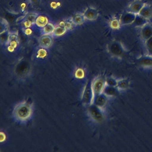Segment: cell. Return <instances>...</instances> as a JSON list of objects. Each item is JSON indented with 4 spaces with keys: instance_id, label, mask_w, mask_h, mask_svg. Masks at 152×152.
Here are the masks:
<instances>
[{
    "instance_id": "15",
    "label": "cell",
    "mask_w": 152,
    "mask_h": 152,
    "mask_svg": "<svg viewBox=\"0 0 152 152\" xmlns=\"http://www.w3.org/2000/svg\"><path fill=\"white\" fill-rule=\"evenodd\" d=\"M107 98L104 93H101L94 97L93 104L103 109L107 103Z\"/></svg>"
},
{
    "instance_id": "1",
    "label": "cell",
    "mask_w": 152,
    "mask_h": 152,
    "mask_svg": "<svg viewBox=\"0 0 152 152\" xmlns=\"http://www.w3.org/2000/svg\"><path fill=\"white\" fill-rule=\"evenodd\" d=\"M34 113L33 105L31 103L24 101L17 104L13 109L14 119L20 124H26L32 119Z\"/></svg>"
},
{
    "instance_id": "7",
    "label": "cell",
    "mask_w": 152,
    "mask_h": 152,
    "mask_svg": "<svg viewBox=\"0 0 152 152\" xmlns=\"http://www.w3.org/2000/svg\"><path fill=\"white\" fill-rule=\"evenodd\" d=\"M136 64L144 68H152V57L146 54L140 56L137 58Z\"/></svg>"
},
{
    "instance_id": "14",
    "label": "cell",
    "mask_w": 152,
    "mask_h": 152,
    "mask_svg": "<svg viewBox=\"0 0 152 152\" xmlns=\"http://www.w3.org/2000/svg\"><path fill=\"white\" fill-rule=\"evenodd\" d=\"M38 16L36 14H31L25 16L22 22V26L24 29L29 28L34 24H35V20Z\"/></svg>"
},
{
    "instance_id": "4",
    "label": "cell",
    "mask_w": 152,
    "mask_h": 152,
    "mask_svg": "<svg viewBox=\"0 0 152 152\" xmlns=\"http://www.w3.org/2000/svg\"><path fill=\"white\" fill-rule=\"evenodd\" d=\"M106 85V79L102 77H97L95 78L91 84L94 96L103 93Z\"/></svg>"
},
{
    "instance_id": "5",
    "label": "cell",
    "mask_w": 152,
    "mask_h": 152,
    "mask_svg": "<svg viewBox=\"0 0 152 152\" xmlns=\"http://www.w3.org/2000/svg\"><path fill=\"white\" fill-rule=\"evenodd\" d=\"M7 49L10 52H14L19 46L18 35L15 33H10L8 40L6 43Z\"/></svg>"
},
{
    "instance_id": "19",
    "label": "cell",
    "mask_w": 152,
    "mask_h": 152,
    "mask_svg": "<svg viewBox=\"0 0 152 152\" xmlns=\"http://www.w3.org/2000/svg\"><path fill=\"white\" fill-rule=\"evenodd\" d=\"M27 66H22L19 65L18 67L16 69V72L18 76L21 78H24L28 75L30 72V68Z\"/></svg>"
},
{
    "instance_id": "17",
    "label": "cell",
    "mask_w": 152,
    "mask_h": 152,
    "mask_svg": "<svg viewBox=\"0 0 152 152\" xmlns=\"http://www.w3.org/2000/svg\"><path fill=\"white\" fill-rule=\"evenodd\" d=\"M119 91L120 90L117 87L109 86L106 84L104 88L103 93L108 97L116 96L119 95Z\"/></svg>"
},
{
    "instance_id": "25",
    "label": "cell",
    "mask_w": 152,
    "mask_h": 152,
    "mask_svg": "<svg viewBox=\"0 0 152 152\" xmlns=\"http://www.w3.org/2000/svg\"><path fill=\"white\" fill-rule=\"evenodd\" d=\"M55 28H56V27L53 24L49 23L46 26L42 28V34H47V35H52L54 30H55Z\"/></svg>"
},
{
    "instance_id": "6",
    "label": "cell",
    "mask_w": 152,
    "mask_h": 152,
    "mask_svg": "<svg viewBox=\"0 0 152 152\" xmlns=\"http://www.w3.org/2000/svg\"><path fill=\"white\" fill-rule=\"evenodd\" d=\"M145 3L142 0H133L128 6L126 11L138 15Z\"/></svg>"
},
{
    "instance_id": "2",
    "label": "cell",
    "mask_w": 152,
    "mask_h": 152,
    "mask_svg": "<svg viewBox=\"0 0 152 152\" xmlns=\"http://www.w3.org/2000/svg\"><path fill=\"white\" fill-rule=\"evenodd\" d=\"M107 50L110 56L118 59H122L127 55V51L121 42L112 41L107 45Z\"/></svg>"
},
{
    "instance_id": "20",
    "label": "cell",
    "mask_w": 152,
    "mask_h": 152,
    "mask_svg": "<svg viewBox=\"0 0 152 152\" xmlns=\"http://www.w3.org/2000/svg\"><path fill=\"white\" fill-rule=\"evenodd\" d=\"M130 81L126 78L121 79L117 80V87L119 90H125L129 88Z\"/></svg>"
},
{
    "instance_id": "9",
    "label": "cell",
    "mask_w": 152,
    "mask_h": 152,
    "mask_svg": "<svg viewBox=\"0 0 152 152\" xmlns=\"http://www.w3.org/2000/svg\"><path fill=\"white\" fill-rule=\"evenodd\" d=\"M86 71L84 67L77 66L75 68L73 73V77L75 80L79 83L83 82L86 78Z\"/></svg>"
},
{
    "instance_id": "29",
    "label": "cell",
    "mask_w": 152,
    "mask_h": 152,
    "mask_svg": "<svg viewBox=\"0 0 152 152\" xmlns=\"http://www.w3.org/2000/svg\"><path fill=\"white\" fill-rule=\"evenodd\" d=\"M0 27H1V34L8 31L9 26L7 22L4 19L3 20H1Z\"/></svg>"
},
{
    "instance_id": "27",
    "label": "cell",
    "mask_w": 152,
    "mask_h": 152,
    "mask_svg": "<svg viewBox=\"0 0 152 152\" xmlns=\"http://www.w3.org/2000/svg\"><path fill=\"white\" fill-rule=\"evenodd\" d=\"M47 49L44 48H41L37 51L36 54V58L39 59H44L47 57L48 56V52H47Z\"/></svg>"
},
{
    "instance_id": "21",
    "label": "cell",
    "mask_w": 152,
    "mask_h": 152,
    "mask_svg": "<svg viewBox=\"0 0 152 152\" xmlns=\"http://www.w3.org/2000/svg\"><path fill=\"white\" fill-rule=\"evenodd\" d=\"M85 18L83 14H76L71 18V22L75 26H80L83 24L85 22Z\"/></svg>"
},
{
    "instance_id": "28",
    "label": "cell",
    "mask_w": 152,
    "mask_h": 152,
    "mask_svg": "<svg viewBox=\"0 0 152 152\" xmlns=\"http://www.w3.org/2000/svg\"><path fill=\"white\" fill-rule=\"evenodd\" d=\"M117 80L114 77H107L106 79V83L107 85L109 86H113V87H116L117 84Z\"/></svg>"
},
{
    "instance_id": "10",
    "label": "cell",
    "mask_w": 152,
    "mask_h": 152,
    "mask_svg": "<svg viewBox=\"0 0 152 152\" xmlns=\"http://www.w3.org/2000/svg\"><path fill=\"white\" fill-rule=\"evenodd\" d=\"M137 15L126 11L122 14L120 18L121 26L127 25L132 24L136 18Z\"/></svg>"
},
{
    "instance_id": "11",
    "label": "cell",
    "mask_w": 152,
    "mask_h": 152,
    "mask_svg": "<svg viewBox=\"0 0 152 152\" xmlns=\"http://www.w3.org/2000/svg\"><path fill=\"white\" fill-rule=\"evenodd\" d=\"M140 35L144 42L152 37V25L148 23L142 26L140 30Z\"/></svg>"
},
{
    "instance_id": "23",
    "label": "cell",
    "mask_w": 152,
    "mask_h": 152,
    "mask_svg": "<svg viewBox=\"0 0 152 152\" xmlns=\"http://www.w3.org/2000/svg\"><path fill=\"white\" fill-rule=\"evenodd\" d=\"M148 23V20L144 18L139 15H136V18L133 22V25L137 27H141Z\"/></svg>"
},
{
    "instance_id": "22",
    "label": "cell",
    "mask_w": 152,
    "mask_h": 152,
    "mask_svg": "<svg viewBox=\"0 0 152 152\" xmlns=\"http://www.w3.org/2000/svg\"><path fill=\"white\" fill-rule=\"evenodd\" d=\"M67 30V28L65 26L59 25L55 28L52 36L54 37H58L63 36L66 33Z\"/></svg>"
},
{
    "instance_id": "3",
    "label": "cell",
    "mask_w": 152,
    "mask_h": 152,
    "mask_svg": "<svg viewBox=\"0 0 152 152\" xmlns=\"http://www.w3.org/2000/svg\"><path fill=\"white\" fill-rule=\"evenodd\" d=\"M88 113L91 119L96 122H102L104 119V113L103 108L97 106L94 104L89 105Z\"/></svg>"
},
{
    "instance_id": "30",
    "label": "cell",
    "mask_w": 152,
    "mask_h": 152,
    "mask_svg": "<svg viewBox=\"0 0 152 152\" xmlns=\"http://www.w3.org/2000/svg\"><path fill=\"white\" fill-rule=\"evenodd\" d=\"M6 135L5 133L3 132L2 133V132H1V142H4L7 139L6 138Z\"/></svg>"
},
{
    "instance_id": "8",
    "label": "cell",
    "mask_w": 152,
    "mask_h": 152,
    "mask_svg": "<svg viewBox=\"0 0 152 152\" xmlns=\"http://www.w3.org/2000/svg\"><path fill=\"white\" fill-rule=\"evenodd\" d=\"M85 19L89 21L96 20L99 16L98 10L93 7H88L84 10L83 14Z\"/></svg>"
},
{
    "instance_id": "18",
    "label": "cell",
    "mask_w": 152,
    "mask_h": 152,
    "mask_svg": "<svg viewBox=\"0 0 152 152\" xmlns=\"http://www.w3.org/2000/svg\"><path fill=\"white\" fill-rule=\"evenodd\" d=\"M49 23L48 18L44 15H38L35 20V24L39 28H43Z\"/></svg>"
},
{
    "instance_id": "26",
    "label": "cell",
    "mask_w": 152,
    "mask_h": 152,
    "mask_svg": "<svg viewBox=\"0 0 152 152\" xmlns=\"http://www.w3.org/2000/svg\"><path fill=\"white\" fill-rule=\"evenodd\" d=\"M146 55L152 57V37L145 42Z\"/></svg>"
},
{
    "instance_id": "24",
    "label": "cell",
    "mask_w": 152,
    "mask_h": 152,
    "mask_svg": "<svg viewBox=\"0 0 152 152\" xmlns=\"http://www.w3.org/2000/svg\"><path fill=\"white\" fill-rule=\"evenodd\" d=\"M109 26L113 30H116L120 29L121 26L120 18H118L116 17H113L109 22Z\"/></svg>"
},
{
    "instance_id": "13",
    "label": "cell",
    "mask_w": 152,
    "mask_h": 152,
    "mask_svg": "<svg viewBox=\"0 0 152 152\" xmlns=\"http://www.w3.org/2000/svg\"><path fill=\"white\" fill-rule=\"evenodd\" d=\"M40 47L48 49L51 47L53 43V39L50 35L43 34L39 39Z\"/></svg>"
},
{
    "instance_id": "16",
    "label": "cell",
    "mask_w": 152,
    "mask_h": 152,
    "mask_svg": "<svg viewBox=\"0 0 152 152\" xmlns=\"http://www.w3.org/2000/svg\"><path fill=\"white\" fill-rule=\"evenodd\" d=\"M149 21L152 19V6L145 3L138 14Z\"/></svg>"
},
{
    "instance_id": "12",
    "label": "cell",
    "mask_w": 152,
    "mask_h": 152,
    "mask_svg": "<svg viewBox=\"0 0 152 152\" xmlns=\"http://www.w3.org/2000/svg\"><path fill=\"white\" fill-rule=\"evenodd\" d=\"M83 96V100L85 104L88 105L93 104L95 96L91 89V85H89L85 88Z\"/></svg>"
}]
</instances>
